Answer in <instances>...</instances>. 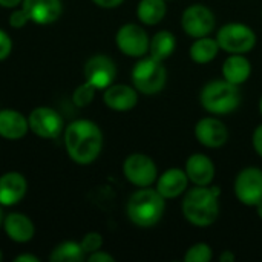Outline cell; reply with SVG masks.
Instances as JSON below:
<instances>
[{
  "mask_svg": "<svg viewBox=\"0 0 262 262\" xmlns=\"http://www.w3.org/2000/svg\"><path fill=\"white\" fill-rule=\"evenodd\" d=\"M64 149L74 163L88 166L101 154L103 132L91 120H75L64 129Z\"/></svg>",
  "mask_w": 262,
  "mask_h": 262,
  "instance_id": "cell-1",
  "label": "cell"
},
{
  "mask_svg": "<svg viewBox=\"0 0 262 262\" xmlns=\"http://www.w3.org/2000/svg\"><path fill=\"white\" fill-rule=\"evenodd\" d=\"M220 187L195 186L186 192L181 210L184 218L195 227L212 226L220 215Z\"/></svg>",
  "mask_w": 262,
  "mask_h": 262,
  "instance_id": "cell-2",
  "label": "cell"
},
{
  "mask_svg": "<svg viewBox=\"0 0 262 262\" xmlns=\"http://www.w3.org/2000/svg\"><path fill=\"white\" fill-rule=\"evenodd\" d=\"M166 210V198L160 195L157 189L140 187L134 192L127 201L126 213L130 223L141 229L157 226Z\"/></svg>",
  "mask_w": 262,
  "mask_h": 262,
  "instance_id": "cell-3",
  "label": "cell"
},
{
  "mask_svg": "<svg viewBox=\"0 0 262 262\" xmlns=\"http://www.w3.org/2000/svg\"><path fill=\"white\" fill-rule=\"evenodd\" d=\"M200 103L203 109L212 115H227L238 109L241 104L239 86L227 80L209 81L200 94Z\"/></svg>",
  "mask_w": 262,
  "mask_h": 262,
  "instance_id": "cell-4",
  "label": "cell"
},
{
  "mask_svg": "<svg viewBox=\"0 0 262 262\" xmlns=\"http://www.w3.org/2000/svg\"><path fill=\"white\" fill-rule=\"evenodd\" d=\"M167 81V71L163 66V61L146 57L134 66L132 69V83L134 88L143 95L160 94Z\"/></svg>",
  "mask_w": 262,
  "mask_h": 262,
  "instance_id": "cell-5",
  "label": "cell"
},
{
  "mask_svg": "<svg viewBox=\"0 0 262 262\" xmlns=\"http://www.w3.org/2000/svg\"><path fill=\"white\" fill-rule=\"evenodd\" d=\"M216 41L229 54H247L256 45V34L244 23H227L218 29Z\"/></svg>",
  "mask_w": 262,
  "mask_h": 262,
  "instance_id": "cell-6",
  "label": "cell"
},
{
  "mask_svg": "<svg viewBox=\"0 0 262 262\" xmlns=\"http://www.w3.org/2000/svg\"><path fill=\"white\" fill-rule=\"evenodd\" d=\"M124 178L137 187H150L158 178L155 161L144 154H132L123 163Z\"/></svg>",
  "mask_w": 262,
  "mask_h": 262,
  "instance_id": "cell-7",
  "label": "cell"
},
{
  "mask_svg": "<svg viewBox=\"0 0 262 262\" xmlns=\"http://www.w3.org/2000/svg\"><path fill=\"white\" fill-rule=\"evenodd\" d=\"M215 14L213 11L201 3H195L184 9L181 15V28L184 32L193 38L210 35L215 29Z\"/></svg>",
  "mask_w": 262,
  "mask_h": 262,
  "instance_id": "cell-8",
  "label": "cell"
},
{
  "mask_svg": "<svg viewBox=\"0 0 262 262\" xmlns=\"http://www.w3.org/2000/svg\"><path fill=\"white\" fill-rule=\"evenodd\" d=\"M115 43L124 55L141 58L149 52L150 38L144 28H141L140 25L126 23L117 31Z\"/></svg>",
  "mask_w": 262,
  "mask_h": 262,
  "instance_id": "cell-9",
  "label": "cell"
},
{
  "mask_svg": "<svg viewBox=\"0 0 262 262\" xmlns=\"http://www.w3.org/2000/svg\"><path fill=\"white\" fill-rule=\"evenodd\" d=\"M235 196L244 206L255 207L262 201V169L246 167L243 169L233 184Z\"/></svg>",
  "mask_w": 262,
  "mask_h": 262,
  "instance_id": "cell-10",
  "label": "cell"
},
{
  "mask_svg": "<svg viewBox=\"0 0 262 262\" xmlns=\"http://www.w3.org/2000/svg\"><path fill=\"white\" fill-rule=\"evenodd\" d=\"M28 123H29V130L45 140L57 138L64 129L63 118L60 117V114L55 109L46 106L35 107L29 114Z\"/></svg>",
  "mask_w": 262,
  "mask_h": 262,
  "instance_id": "cell-11",
  "label": "cell"
},
{
  "mask_svg": "<svg viewBox=\"0 0 262 262\" xmlns=\"http://www.w3.org/2000/svg\"><path fill=\"white\" fill-rule=\"evenodd\" d=\"M84 78L88 83L98 89H106L111 86L117 77V66L114 60L104 54H95L84 63Z\"/></svg>",
  "mask_w": 262,
  "mask_h": 262,
  "instance_id": "cell-12",
  "label": "cell"
},
{
  "mask_svg": "<svg viewBox=\"0 0 262 262\" xmlns=\"http://www.w3.org/2000/svg\"><path fill=\"white\" fill-rule=\"evenodd\" d=\"M196 141L207 149H220L229 140L227 126L216 117H204L195 124Z\"/></svg>",
  "mask_w": 262,
  "mask_h": 262,
  "instance_id": "cell-13",
  "label": "cell"
},
{
  "mask_svg": "<svg viewBox=\"0 0 262 262\" xmlns=\"http://www.w3.org/2000/svg\"><path fill=\"white\" fill-rule=\"evenodd\" d=\"M23 9L28 12L29 20L38 25H51L61 15V0H23Z\"/></svg>",
  "mask_w": 262,
  "mask_h": 262,
  "instance_id": "cell-14",
  "label": "cell"
},
{
  "mask_svg": "<svg viewBox=\"0 0 262 262\" xmlns=\"http://www.w3.org/2000/svg\"><path fill=\"white\" fill-rule=\"evenodd\" d=\"M103 101L112 111L126 112L137 106L138 91L127 84H111L104 89Z\"/></svg>",
  "mask_w": 262,
  "mask_h": 262,
  "instance_id": "cell-15",
  "label": "cell"
},
{
  "mask_svg": "<svg viewBox=\"0 0 262 262\" xmlns=\"http://www.w3.org/2000/svg\"><path fill=\"white\" fill-rule=\"evenodd\" d=\"M187 178L195 186H210L215 178V164L204 154H193L187 158L184 167Z\"/></svg>",
  "mask_w": 262,
  "mask_h": 262,
  "instance_id": "cell-16",
  "label": "cell"
},
{
  "mask_svg": "<svg viewBox=\"0 0 262 262\" xmlns=\"http://www.w3.org/2000/svg\"><path fill=\"white\" fill-rule=\"evenodd\" d=\"M28 190L26 178L18 172H6L0 177V206H15Z\"/></svg>",
  "mask_w": 262,
  "mask_h": 262,
  "instance_id": "cell-17",
  "label": "cell"
},
{
  "mask_svg": "<svg viewBox=\"0 0 262 262\" xmlns=\"http://www.w3.org/2000/svg\"><path fill=\"white\" fill-rule=\"evenodd\" d=\"M187 186H189L187 173L186 170L178 167L167 169L157 178V190L166 200L178 198L187 190Z\"/></svg>",
  "mask_w": 262,
  "mask_h": 262,
  "instance_id": "cell-18",
  "label": "cell"
},
{
  "mask_svg": "<svg viewBox=\"0 0 262 262\" xmlns=\"http://www.w3.org/2000/svg\"><path fill=\"white\" fill-rule=\"evenodd\" d=\"M3 229L8 238L17 244L29 243L35 235L34 223L23 213H9L3 218Z\"/></svg>",
  "mask_w": 262,
  "mask_h": 262,
  "instance_id": "cell-19",
  "label": "cell"
},
{
  "mask_svg": "<svg viewBox=\"0 0 262 262\" xmlns=\"http://www.w3.org/2000/svg\"><path fill=\"white\" fill-rule=\"evenodd\" d=\"M29 130L28 118L18 111L2 109L0 111V137L5 140H20Z\"/></svg>",
  "mask_w": 262,
  "mask_h": 262,
  "instance_id": "cell-20",
  "label": "cell"
},
{
  "mask_svg": "<svg viewBox=\"0 0 262 262\" xmlns=\"http://www.w3.org/2000/svg\"><path fill=\"white\" fill-rule=\"evenodd\" d=\"M252 74V63L244 54H230L223 63V78L239 86L249 80Z\"/></svg>",
  "mask_w": 262,
  "mask_h": 262,
  "instance_id": "cell-21",
  "label": "cell"
},
{
  "mask_svg": "<svg viewBox=\"0 0 262 262\" xmlns=\"http://www.w3.org/2000/svg\"><path fill=\"white\" fill-rule=\"evenodd\" d=\"M167 14L166 0H140L137 6V17L143 25L155 26Z\"/></svg>",
  "mask_w": 262,
  "mask_h": 262,
  "instance_id": "cell-22",
  "label": "cell"
},
{
  "mask_svg": "<svg viewBox=\"0 0 262 262\" xmlns=\"http://www.w3.org/2000/svg\"><path fill=\"white\" fill-rule=\"evenodd\" d=\"M220 49L221 48H220L216 38H212V37L206 35V37L195 38V41L192 43V46L189 49V54H190V58L195 63L207 64V63H210L212 60L216 58Z\"/></svg>",
  "mask_w": 262,
  "mask_h": 262,
  "instance_id": "cell-23",
  "label": "cell"
},
{
  "mask_svg": "<svg viewBox=\"0 0 262 262\" xmlns=\"http://www.w3.org/2000/svg\"><path fill=\"white\" fill-rule=\"evenodd\" d=\"M177 48V38L170 31H158L152 38H150V46H149V54L150 57L164 61L167 60Z\"/></svg>",
  "mask_w": 262,
  "mask_h": 262,
  "instance_id": "cell-24",
  "label": "cell"
},
{
  "mask_svg": "<svg viewBox=\"0 0 262 262\" xmlns=\"http://www.w3.org/2000/svg\"><path fill=\"white\" fill-rule=\"evenodd\" d=\"M49 259L52 262H81L86 259V253L83 252L80 243L64 241L52 250Z\"/></svg>",
  "mask_w": 262,
  "mask_h": 262,
  "instance_id": "cell-25",
  "label": "cell"
},
{
  "mask_svg": "<svg viewBox=\"0 0 262 262\" xmlns=\"http://www.w3.org/2000/svg\"><path fill=\"white\" fill-rule=\"evenodd\" d=\"M212 247L206 243H196L184 253V262H209L212 259Z\"/></svg>",
  "mask_w": 262,
  "mask_h": 262,
  "instance_id": "cell-26",
  "label": "cell"
},
{
  "mask_svg": "<svg viewBox=\"0 0 262 262\" xmlns=\"http://www.w3.org/2000/svg\"><path fill=\"white\" fill-rule=\"evenodd\" d=\"M95 91L97 88L92 86L91 83L84 81L83 84H80L75 91H74V95H72V100L75 103V106L78 107H84L88 104L92 103L94 97H95Z\"/></svg>",
  "mask_w": 262,
  "mask_h": 262,
  "instance_id": "cell-27",
  "label": "cell"
},
{
  "mask_svg": "<svg viewBox=\"0 0 262 262\" xmlns=\"http://www.w3.org/2000/svg\"><path fill=\"white\" fill-rule=\"evenodd\" d=\"M80 246L86 255H91L103 247V236L97 232H89L83 236V239L80 241Z\"/></svg>",
  "mask_w": 262,
  "mask_h": 262,
  "instance_id": "cell-28",
  "label": "cell"
},
{
  "mask_svg": "<svg viewBox=\"0 0 262 262\" xmlns=\"http://www.w3.org/2000/svg\"><path fill=\"white\" fill-rule=\"evenodd\" d=\"M8 21H9V26H12L14 29H20V28L26 26L31 20H29L28 12L21 6V8H14V11L11 12Z\"/></svg>",
  "mask_w": 262,
  "mask_h": 262,
  "instance_id": "cell-29",
  "label": "cell"
},
{
  "mask_svg": "<svg viewBox=\"0 0 262 262\" xmlns=\"http://www.w3.org/2000/svg\"><path fill=\"white\" fill-rule=\"evenodd\" d=\"M11 51H12V40L3 29H0V61L8 58Z\"/></svg>",
  "mask_w": 262,
  "mask_h": 262,
  "instance_id": "cell-30",
  "label": "cell"
},
{
  "mask_svg": "<svg viewBox=\"0 0 262 262\" xmlns=\"http://www.w3.org/2000/svg\"><path fill=\"white\" fill-rule=\"evenodd\" d=\"M89 262H114V256H111L109 253H106V252H103L101 249L100 250H97V252H94V253H91V255H88V258H86Z\"/></svg>",
  "mask_w": 262,
  "mask_h": 262,
  "instance_id": "cell-31",
  "label": "cell"
},
{
  "mask_svg": "<svg viewBox=\"0 0 262 262\" xmlns=\"http://www.w3.org/2000/svg\"><path fill=\"white\" fill-rule=\"evenodd\" d=\"M252 143H253V149H255V152H256V154H258V155L262 158V124H259V126L255 129Z\"/></svg>",
  "mask_w": 262,
  "mask_h": 262,
  "instance_id": "cell-32",
  "label": "cell"
},
{
  "mask_svg": "<svg viewBox=\"0 0 262 262\" xmlns=\"http://www.w3.org/2000/svg\"><path fill=\"white\" fill-rule=\"evenodd\" d=\"M97 6L100 8H104V9H114V8H118L124 0H92Z\"/></svg>",
  "mask_w": 262,
  "mask_h": 262,
  "instance_id": "cell-33",
  "label": "cell"
},
{
  "mask_svg": "<svg viewBox=\"0 0 262 262\" xmlns=\"http://www.w3.org/2000/svg\"><path fill=\"white\" fill-rule=\"evenodd\" d=\"M236 259L235 253L232 250H224L221 255H220V261L221 262H233Z\"/></svg>",
  "mask_w": 262,
  "mask_h": 262,
  "instance_id": "cell-34",
  "label": "cell"
},
{
  "mask_svg": "<svg viewBox=\"0 0 262 262\" xmlns=\"http://www.w3.org/2000/svg\"><path fill=\"white\" fill-rule=\"evenodd\" d=\"M23 0H0V6L2 8H9V9H14L17 8L18 5H21Z\"/></svg>",
  "mask_w": 262,
  "mask_h": 262,
  "instance_id": "cell-35",
  "label": "cell"
},
{
  "mask_svg": "<svg viewBox=\"0 0 262 262\" xmlns=\"http://www.w3.org/2000/svg\"><path fill=\"white\" fill-rule=\"evenodd\" d=\"M15 262H38L40 258H37L35 255H18L15 259Z\"/></svg>",
  "mask_w": 262,
  "mask_h": 262,
  "instance_id": "cell-36",
  "label": "cell"
},
{
  "mask_svg": "<svg viewBox=\"0 0 262 262\" xmlns=\"http://www.w3.org/2000/svg\"><path fill=\"white\" fill-rule=\"evenodd\" d=\"M255 209H256V213H258V216H259V218L262 220V201L259 203V204H256V206H255Z\"/></svg>",
  "mask_w": 262,
  "mask_h": 262,
  "instance_id": "cell-37",
  "label": "cell"
},
{
  "mask_svg": "<svg viewBox=\"0 0 262 262\" xmlns=\"http://www.w3.org/2000/svg\"><path fill=\"white\" fill-rule=\"evenodd\" d=\"M3 226V212H2V207H0V227Z\"/></svg>",
  "mask_w": 262,
  "mask_h": 262,
  "instance_id": "cell-38",
  "label": "cell"
},
{
  "mask_svg": "<svg viewBox=\"0 0 262 262\" xmlns=\"http://www.w3.org/2000/svg\"><path fill=\"white\" fill-rule=\"evenodd\" d=\"M259 112H261V115H262V97H261V100H259Z\"/></svg>",
  "mask_w": 262,
  "mask_h": 262,
  "instance_id": "cell-39",
  "label": "cell"
},
{
  "mask_svg": "<svg viewBox=\"0 0 262 262\" xmlns=\"http://www.w3.org/2000/svg\"><path fill=\"white\" fill-rule=\"evenodd\" d=\"M3 261V253H2V250H0V262Z\"/></svg>",
  "mask_w": 262,
  "mask_h": 262,
  "instance_id": "cell-40",
  "label": "cell"
},
{
  "mask_svg": "<svg viewBox=\"0 0 262 262\" xmlns=\"http://www.w3.org/2000/svg\"><path fill=\"white\" fill-rule=\"evenodd\" d=\"M261 15H262V12H261Z\"/></svg>",
  "mask_w": 262,
  "mask_h": 262,
  "instance_id": "cell-41",
  "label": "cell"
}]
</instances>
